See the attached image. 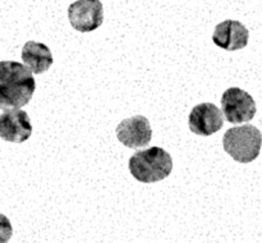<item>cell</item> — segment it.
Returning <instances> with one entry per match:
<instances>
[{
	"label": "cell",
	"mask_w": 262,
	"mask_h": 243,
	"mask_svg": "<svg viewBox=\"0 0 262 243\" xmlns=\"http://www.w3.org/2000/svg\"><path fill=\"white\" fill-rule=\"evenodd\" d=\"M250 32L242 22L234 19H227L219 23L212 33V41L216 46L228 51H235L245 49L248 45Z\"/></svg>",
	"instance_id": "obj_9"
},
{
	"label": "cell",
	"mask_w": 262,
	"mask_h": 243,
	"mask_svg": "<svg viewBox=\"0 0 262 243\" xmlns=\"http://www.w3.org/2000/svg\"><path fill=\"white\" fill-rule=\"evenodd\" d=\"M261 130L252 124L233 127L223 137L224 150L238 163L248 164L258 158L261 150Z\"/></svg>",
	"instance_id": "obj_3"
},
{
	"label": "cell",
	"mask_w": 262,
	"mask_h": 243,
	"mask_svg": "<svg viewBox=\"0 0 262 243\" xmlns=\"http://www.w3.org/2000/svg\"><path fill=\"white\" fill-rule=\"evenodd\" d=\"M35 90V77L27 65L13 60L0 61V110L25 106Z\"/></svg>",
	"instance_id": "obj_1"
},
{
	"label": "cell",
	"mask_w": 262,
	"mask_h": 243,
	"mask_svg": "<svg viewBox=\"0 0 262 243\" xmlns=\"http://www.w3.org/2000/svg\"><path fill=\"white\" fill-rule=\"evenodd\" d=\"M117 137L125 147L140 148L150 143L152 129L147 118L143 115H135L118 124Z\"/></svg>",
	"instance_id": "obj_8"
},
{
	"label": "cell",
	"mask_w": 262,
	"mask_h": 243,
	"mask_svg": "<svg viewBox=\"0 0 262 243\" xmlns=\"http://www.w3.org/2000/svg\"><path fill=\"white\" fill-rule=\"evenodd\" d=\"M32 135V124L27 113L20 107L5 109L0 114V137L7 142L22 143Z\"/></svg>",
	"instance_id": "obj_6"
},
{
	"label": "cell",
	"mask_w": 262,
	"mask_h": 243,
	"mask_svg": "<svg viewBox=\"0 0 262 243\" xmlns=\"http://www.w3.org/2000/svg\"><path fill=\"white\" fill-rule=\"evenodd\" d=\"M222 110L225 119L232 124L250 122L257 107L253 97L239 87H230L222 96Z\"/></svg>",
	"instance_id": "obj_4"
},
{
	"label": "cell",
	"mask_w": 262,
	"mask_h": 243,
	"mask_svg": "<svg viewBox=\"0 0 262 243\" xmlns=\"http://www.w3.org/2000/svg\"><path fill=\"white\" fill-rule=\"evenodd\" d=\"M188 125L194 135H214L224 125L222 110L212 102H202L196 105L188 117Z\"/></svg>",
	"instance_id": "obj_7"
},
{
	"label": "cell",
	"mask_w": 262,
	"mask_h": 243,
	"mask_svg": "<svg viewBox=\"0 0 262 243\" xmlns=\"http://www.w3.org/2000/svg\"><path fill=\"white\" fill-rule=\"evenodd\" d=\"M13 227L10 220L5 215L0 214V243H5L12 238Z\"/></svg>",
	"instance_id": "obj_11"
},
{
	"label": "cell",
	"mask_w": 262,
	"mask_h": 243,
	"mask_svg": "<svg viewBox=\"0 0 262 243\" xmlns=\"http://www.w3.org/2000/svg\"><path fill=\"white\" fill-rule=\"evenodd\" d=\"M72 27L78 32H92L104 22V7L100 0H77L68 7Z\"/></svg>",
	"instance_id": "obj_5"
},
{
	"label": "cell",
	"mask_w": 262,
	"mask_h": 243,
	"mask_svg": "<svg viewBox=\"0 0 262 243\" xmlns=\"http://www.w3.org/2000/svg\"><path fill=\"white\" fill-rule=\"evenodd\" d=\"M22 60L32 73L41 74L48 71L54 63L50 49L42 42L27 41L22 48Z\"/></svg>",
	"instance_id": "obj_10"
},
{
	"label": "cell",
	"mask_w": 262,
	"mask_h": 243,
	"mask_svg": "<svg viewBox=\"0 0 262 243\" xmlns=\"http://www.w3.org/2000/svg\"><path fill=\"white\" fill-rule=\"evenodd\" d=\"M128 168L138 182L155 183L170 175L173 170V159L164 148L154 146L133 153Z\"/></svg>",
	"instance_id": "obj_2"
}]
</instances>
